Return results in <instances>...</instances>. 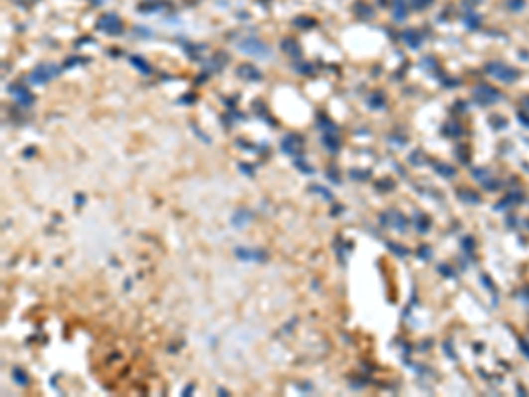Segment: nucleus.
Returning <instances> with one entry per match:
<instances>
[{
  "instance_id": "obj_1",
  "label": "nucleus",
  "mask_w": 529,
  "mask_h": 397,
  "mask_svg": "<svg viewBox=\"0 0 529 397\" xmlns=\"http://www.w3.org/2000/svg\"><path fill=\"white\" fill-rule=\"evenodd\" d=\"M240 50H243L245 53L249 55H256V57H268L270 55V50H268L267 46L263 43H259V41H243L242 44H240Z\"/></svg>"
},
{
  "instance_id": "obj_2",
  "label": "nucleus",
  "mask_w": 529,
  "mask_h": 397,
  "mask_svg": "<svg viewBox=\"0 0 529 397\" xmlns=\"http://www.w3.org/2000/svg\"><path fill=\"white\" fill-rule=\"evenodd\" d=\"M51 71H53V67H51V66H41V67H37V69H35L34 73L30 74V82H34V83H44V82H48V80H50L51 76L55 74V73H51Z\"/></svg>"
}]
</instances>
